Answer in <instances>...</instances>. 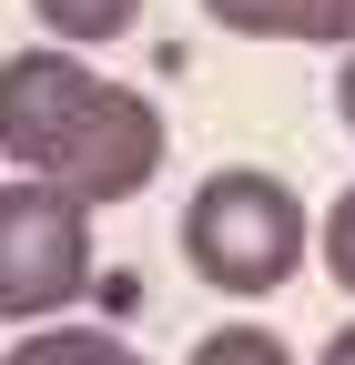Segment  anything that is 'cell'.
I'll return each mask as SVG.
<instances>
[{
  "mask_svg": "<svg viewBox=\"0 0 355 365\" xmlns=\"http://www.w3.org/2000/svg\"><path fill=\"white\" fill-rule=\"evenodd\" d=\"M203 21L234 41H335V51H355V0H203Z\"/></svg>",
  "mask_w": 355,
  "mask_h": 365,
  "instance_id": "277c9868",
  "label": "cell"
},
{
  "mask_svg": "<svg viewBox=\"0 0 355 365\" xmlns=\"http://www.w3.org/2000/svg\"><path fill=\"white\" fill-rule=\"evenodd\" d=\"M193 365H304L274 325H213L203 345H193Z\"/></svg>",
  "mask_w": 355,
  "mask_h": 365,
  "instance_id": "52a82bcc",
  "label": "cell"
},
{
  "mask_svg": "<svg viewBox=\"0 0 355 365\" xmlns=\"http://www.w3.org/2000/svg\"><path fill=\"white\" fill-rule=\"evenodd\" d=\"M31 21L51 41H71V51H102V41H122L143 21V0H31Z\"/></svg>",
  "mask_w": 355,
  "mask_h": 365,
  "instance_id": "8992f818",
  "label": "cell"
},
{
  "mask_svg": "<svg viewBox=\"0 0 355 365\" xmlns=\"http://www.w3.org/2000/svg\"><path fill=\"white\" fill-rule=\"evenodd\" d=\"M315 365H355V325H335V345H325Z\"/></svg>",
  "mask_w": 355,
  "mask_h": 365,
  "instance_id": "30bf717a",
  "label": "cell"
},
{
  "mask_svg": "<svg viewBox=\"0 0 355 365\" xmlns=\"http://www.w3.org/2000/svg\"><path fill=\"white\" fill-rule=\"evenodd\" d=\"M163 143H173L163 112L132 81L92 71L71 41H31V51L0 61V163L81 193L92 213L143 203L163 173Z\"/></svg>",
  "mask_w": 355,
  "mask_h": 365,
  "instance_id": "6da1fadb",
  "label": "cell"
},
{
  "mask_svg": "<svg viewBox=\"0 0 355 365\" xmlns=\"http://www.w3.org/2000/svg\"><path fill=\"white\" fill-rule=\"evenodd\" d=\"M325 223H304V193L284 173H264V163H224V173H203L193 182V203H183V264L203 274L213 294H284L294 274H304V244H315Z\"/></svg>",
  "mask_w": 355,
  "mask_h": 365,
  "instance_id": "7a4b0ae2",
  "label": "cell"
},
{
  "mask_svg": "<svg viewBox=\"0 0 355 365\" xmlns=\"http://www.w3.org/2000/svg\"><path fill=\"white\" fill-rule=\"evenodd\" d=\"M315 254H325V274H335V284L355 294V182L325 203V234H315Z\"/></svg>",
  "mask_w": 355,
  "mask_h": 365,
  "instance_id": "ba28073f",
  "label": "cell"
},
{
  "mask_svg": "<svg viewBox=\"0 0 355 365\" xmlns=\"http://www.w3.org/2000/svg\"><path fill=\"white\" fill-rule=\"evenodd\" d=\"M0 365H153V355H132V345L102 335V325H31Z\"/></svg>",
  "mask_w": 355,
  "mask_h": 365,
  "instance_id": "5b68a950",
  "label": "cell"
},
{
  "mask_svg": "<svg viewBox=\"0 0 355 365\" xmlns=\"http://www.w3.org/2000/svg\"><path fill=\"white\" fill-rule=\"evenodd\" d=\"M335 122L355 132V51H345V71H335Z\"/></svg>",
  "mask_w": 355,
  "mask_h": 365,
  "instance_id": "9c48e42d",
  "label": "cell"
},
{
  "mask_svg": "<svg viewBox=\"0 0 355 365\" xmlns=\"http://www.w3.org/2000/svg\"><path fill=\"white\" fill-rule=\"evenodd\" d=\"M92 294V203L41 173L0 182V325H51Z\"/></svg>",
  "mask_w": 355,
  "mask_h": 365,
  "instance_id": "3957f363",
  "label": "cell"
}]
</instances>
